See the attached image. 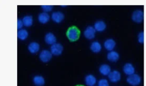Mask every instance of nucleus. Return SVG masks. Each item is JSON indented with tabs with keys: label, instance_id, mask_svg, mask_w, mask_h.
Instances as JSON below:
<instances>
[{
	"label": "nucleus",
	"instance_id": "7ed1b4c3",
	"mask_svg": "<svg viewBox=\"0 0 146 86\" xmlns=\"http://www.w3.org/2000/svg\"><path fill=\"white\" fill-rule=\"evenodd\" d=\"M63 50V46L59 43H55L51 46L50 52L52 55H60L62 54Z\"/></svg>",
	"mask_w": 146,
	"mask_h": 86
},
{
	"label": "nucleus",
	"instance_id": "f03ea898",
	"mask_svg": "<svg viewBox=\"0 0 146 86\" xmlns=\"http://www.w3.org/2000/svg\"><path fill=\"white\" fill-rule=\"evenodd\" d=\"M141 79L140 76L139 75L135 74L128 76L127 79V83L132 86H137L139 85L141 83Z\"/></svg>",
	"mask_w": 146,
	"mask_h": 86
},
{
	"label": "nucleus",
	"instance_id": "4468645a",
	"mask_svg": "<svg viewBox=\"0 0 146 86\" xmlns=\"http://www.w3.org/2000/svg\"><path fill=\"white\" fill-rule=\"evenodd\" d=\"M106 28V23L102 20H99L95 22L94 24V29L98 32H103Z\"/></svg>",
	"mask_w": 146,
	"mask_h": 86
},
{
	"label": "nucleus",
	"instance_id": "f8f14e48",
	"mask_svg": "<svg viewBox=\"0 0 146 86\" xmlns=\"http://www.w3.org/2000/svg\"><path fill=\"white\" fill-rule=\"evenodd\" d=\"M107 58L108 61L110 62H115L119 60V54L117 52L115 51H110L107 55Z\"/></svg>",
	"mask_w": 146,
	"mask_h": 86
},
{
	"label": "nucleus",
	"instance_id": "2eb2a0df",
	"mask_svg": "<svg viewBox=\"0 0 146 86\" xmlns=\"http://www.w3.org/2000/svg\"><path fill=\"white\" fill-rule=\"evenodd\" d=\"M39 48L40 46L39 44L36 42H32L28 46V50L32 54L37 53L39 51Z\"/></svg>",
	"mask_w": 146,
	"mask_h": 86
},
{
	"label": "nucleus",
	"instance_id": "412c9836",
	"mask_svg": "<svg viewBox=\"0 0 146 86\" xmlns=\"http://www.w3.org/2000/svg\"><path fill=\"white\" fill-rule=\"evenodd\" d=\"M28 35H29V33H28L26 29H22L19 30L18 31V33H17L18 38L19 39H20L21 40H26L27 38Z\"/></svg>",
	"mask_w": 146,
	"mask_h": 86
},
{
	"label": "nucleus",
	"instance_id": "423d86ee",
	"mask_svg": "<svg viewBox=\"0 0 146 86\" xmlns=\"http://www.w3.org/2000/svg\"><path fill=\"white\" fill-rule=\"evenodd\" d=\"M108 76V79L112 83H117L121 79V74L117 70L111 71Z\"/></svg>",
	"mask_w": 146,
	"mask_h": 86
},
{
	"label": "nucleus",
	"instance_id": "6e6552de",
	"mask_svg": "<svg viewBox=\"0 0 146 86\" xmlns=\"http://www.w3.org/2000/svg\"><path fill=\"white\" fill-rule=\"evenodd\" d=\"M64 14L60 11L54 12L51 15L52 20L56 23H60L64 19Z\"/></svg>",
	"mask_w": 146,
	"mask_h": 86
},
{
	"label": "nucleus",
	"instance_id": "bb28decb",
	"mask_svg": "<svg viewBox=\"0 0 146 86\" xmlns=\"http://www.w3.org/2000/svg\"><path fill=\"white\" fill-rule=\"evenodd\" d=\"M62 7H66V6H62Z\"/></svg>",
	"mask_w": 146,
	"mask_h": 86
},
{
	"label": "nucleus",
	"instance_id": "a878e982",
	"mask_svg": "<svg viewBox=\"0 0 146 86\" xmlns=\"http://www.w3.org/2000/svg\"><path fill=\"white\" fill-rule=\"evenodd\" d=\"M76 86H84V85H76Z\"/></svg>",
	"mask_w": 146,
	"mask_h": 86
},
{
	"label": "nucleus",
	"instance_id": "dca6fc26",
	"mask_svg": "<svg viewBox=\"0 0 146 86\" xmlns=\"http://www.w3.org/2000/svg\"><path fill=\"white\" fill-rule=\"evenodd\" d=\"M99 72L104 76L108 75L111 72V67L108 64H102L99 67Z\"/></svg>",
	"mask_w": 146,
	"mask_h": 86
},
{
	"label": "nucleus",
	"instance_id": "aec40b11",
	"mask_svg": "<svg viewBox=\"0 0 146 86\" xmlns=\"http://www.w3.org/2000/svg\"><path fill=\"white\" fill-rule=\"evenodd\" d=\"M22 23L23 24L26 26V27H30L31 25H32L33 24V17L31 16L30 15H27V16H25L23 19H22Z\"/></svg>",
	"mask_w": 146,
	"mask_h": 86
},
{
	"label": "nucleus",
	"instance_id": "9d476101",
	"mask_svg": "<svg viewBox=\"0 0 146 86\" xmlns=\"http://www.w3.org/2000/svg\"><path fill=\"white\" fill-rule=\"evenodd\" d=\"M44 41L48 45H52L56 43V38L55 35L52 33H48L44 37Z\"/></svg>",
	"mask_w": 146,
	"mask_h": 86
},
{
	"label": "nucleus",
	"instance_id": "6ab92c4d",
	"mask_svg": "<svg viewBox=\"0 0 146 86\" xmlns=\"http://www.w3.org/2000/svg\"><path fill=\"white\" fill-rule=\"evenodd\" d=\"M90 49L92 52L98 53L101 51L102 46H101V44L98 41H94L91 44Z\"/></svg>",
	"mask_w": 146,
	"mask_h": 86
},
{
	"label": "nucleus",
	"instance_id": "b1692460",
	"mask_svg": "<svg viewBox=\"0 0 146 86\" xmlns=\"http://www.w3.org/2000/svg\"><path fill=\"white\" fill-rule=\"evenodd\" d=\"M138 41L141 44L144 43V32H140L139 34L138 35Z\"/></svg>",
	"mask_w": 146,
	"mask_h": 86
},
{
	"label": "nucleus",
	"instance_id": "393cba45",
	"mask_svg": "<svg viewBox=\"0 0 146 86\" xmlns=\"http://www.w3.org/2000/svg\"><path fill=\"white\" fill-rule=\"evenodd\" d=\"M23 23L21 19H18L17 20V28L18 29H21L23 26Z\"/></svg>",
	"mask_w": 146,
	"mask_h": 86
},
{
	"label": "nucleus",
	"instance_id": "f3484780",
	"mask_svg": "<svg viewBox=\"0 0 146 86\" xmlns=\"http://www.w3.org/2000/svg\"><path fill=\"white\" fill-rule=\"evenodd\" d=\"M38 21L39 23L42 24L47 23L50 20V16L46 12H42L39 14L38 17Z\"/></svg>",
	"mask_w": 146,
	"mask_h": 86
},
{
	"label": "nucleus",
	"instance_id": "0eeeda50",
	"mask_svg": "<svg viewBox=\"0 0 146 86\" xmlns=\"http://www.w3.org/2000/svg\"><path fill=\"white\" fill-rule=\"evenodd\" d=\"M95 32L96 31L94 28L91 26H89L87 27V28L85 29L84 32V36L88 40H91L95 37Z\"/></svg>",
	"mask_w": 146,
	"mask_h": 86
},
{
	"label": "nucleus",
	"instance_id": "4be33fe9",
	"mask_svg": "<svg viewBox=\"0 0 146 86\" xmlns=\"http://www.w3.org/2000/svg\"><path fill=\"white\" fill-rule=\"evenodd\" d=\"M98 86H109L108 81L106 79H102L98 81Z\"/></svg>",
	"mask_w": 146,
	"mask_h": 86
},
{
	"label": "nucleus",
	"instance_id": "9b49d317",
	"mask_svg": "<svg viewBox=\"0 0 146 86\" xmlns=\"http://www.w3.org/2000/svg\"><path fill=\"white\" fill-rule=\"evenodd\" d=\"M116 42L113 39H107L105 41L104 43V46L106 49V50L108 51H112L113 49L115 48Z\"/></svg>",
	"mask_w": 146,
	"mask_h": 86
},
{
	"label": "nucleus",
	"instance_id": "39448f33",
	"mask_svg": "<svg viewBox=\"0 0 146 86\" xmlns=\"http://www.w3.org/2000/svg\"><path fill=\"white\" fill-rule=\"evenodd\" d=\"M52 55L51 54L50 51L47 50H43L39 54V59L42 62L47 63L51 60Z\"/></svg>",
	"mask_w": 146,
	"mask_h": 86
},
{
	"label": "nucleus",
	"instance_id": "20e7f679",
	"mask_svg": "<svg viewBox=\"0 0 146 86\" xmlns=\"http://www.w3.org/2000/svg\"><path fill=\"white\" fill-rule=\"evenodd\" d=\"M132 19L133 22L140 23L143 21L144 19V12L140 10H137L135 11L132 16Z\"/></svg>",
	"mask_w": 146,
	"mask_h": 86
},
{
	"label": "nucleus",
	"instance_id": "f257e3e1",
	"mask_svg": "<svg viewBox=\"0 0 146 86\" xmlns=\"http://www.w3.org/2000/svg\"><path fill=\"white\" fill-rule=\"evenodd\" d=\"M80 34V30L75 26L70 27L66 32V36L67 38L70 41L72 42L78 40L79 38Z\"/></svg>",
	"mask_w": 146,
	"mask_h": 86
},
{
	"label": "nucleus",
	"instance_id": "1a4fd4ad",
	"mask_svg": "<svg viewBox=\"0 0 146 86\" xmlns=\"http://www.w3.org/2000/svg\"><path fill=\"white\" fill-rule=\"evenodd\" d=\"M123 70L124 74L128 76L135 74V71L133 66L130 63H125L123 66Z\"/></svg>",
	"mask_w": 146,
	"mask_h": 86
},
{
	"label": "nucleus",
	"instance_id": "5701e85b",
	"mask_svg": "<svg viewBox=\"0 0 146 86\" xmlns=\"http://www.w3.org/2000/svg\"><path fill=\"white\" fill-rule=\"evenodd\" d=\"M41 7L44 12L51 11L52 10V6L51 5H42Z\"/></svg>",
	"mask_w": 146,
	"mask_h": 86
},
{
	"label": "nucleus",
	"instance_id": "a211bd4d",
	"mask_svg": "<svg viewBox=\"0 0 146 86\" xmlns=\"http://www.w3.org/2000/svg\"><path fill=\"white\" fill-rule=\"evenodd\" d=\"M33 83L36 86H43L45 83V80L43 76L37 75L34 77Z\"/></svg>",
	"mask_w": 146,
	"mask_h": 86
},
{
	"label": "nucleus",
	"instance_id": "ddd939ff",
	"mask_svg": "<svg viewBox=\"0 0 146 86\" xmlns=\"http://www.w3.org/2000/svg\"><path fill=\"white\" fill-rule=\"evenodd\" d=\"M85 83L87 86H94L96 83V79L94 75L89 74L85 78Z\"/></svg>",
	"mask_w": 146,
	"mask_h": 86
}]
</instances>
